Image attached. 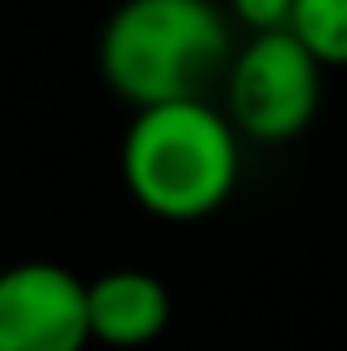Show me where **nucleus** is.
Returning <instances> with one entry per match:
<instances>
[{
    "label": "nucleus",
    "mask_w": 347,
    "mask_h": 351,
    "mask_svg": "<svg viewBox=\"0 0 347 351\" xmlns=\"http://www.w3.org/2000/svg\"><path fill=\"white\" fill-rule=\"evenodd\" d=\"M229 10L247 29V38H262V34H290L295 0H229Z\"/></svg>",
    "instance_id": "obj_7"
},
{
    "label": "nucleus",
    "mask_w": 347,
    "mask_h": 351,
    "mask_svg": "<svg viewBox=\"0 0 347 351\" xmlns=\"http://www.w3.org/2000/svg\"><path fill=\"white\" fill-rule=\"evenodd\" d=\"M119 171L133 204L162 223H195L238 190V133L210 100L138 110L124 128Z\"/></svg>",
    "instance_id": "obj_2"
},
{
    "label": "nucleus",
    "mask_w": 347,
    "mask_h": 351,
    "mask_svg": "<svg viewBox=\"0 0 347 351\" xmlns=\"http://www.w3.org/2000/svg\"><path fill=\"white\" fill-rule=\"evenodd\" d=\"M86 280L58 261L0 271V351H86Z\"/></svg>",
    "instance_id": "obj_4"
},
{
    "label": "nucleus",
    "mask_w": 347,
    "mask_h": 351,
    "mask_svg": "<svg viewBox=\"0 0 347 351\" xmlns=\"http://www.w3.org/2000/svg\"><path fill=\"white\" fill-rule=\"evenodd\" d=\"M229 62L233 29L214 0H119L100 29V81L133 114L205 100Z\"/></svg>",
    "instance_id": "obj_1"
},
{
    "label": "nucleus",
    "mask_w": 347,
    "mask_h": 351,
    "mask_svg": "<svg viewBox=\"0 0 347 351\" xmlns=\"http://www.w3.org/2000/svg\"><path fill=\"white\" fill-rule=\"evenodd\" d=\"M324 105V66L290 34L247 38L224 71V114L238 138L290 143Z\"/></svg>",
    "instance_id": "obj_3"
},
{
    "label": "nucleus",
    "mask_w": 347,
    "mask_h": 351,
    "mask_svg": "<svg viewBox=\"0 0 347 351\" xmlns=\"http://www.w3.org/2000/svg\"><path fill=\"white\" fill-rule=\"evenodd\" d=\"M86 318L91 342L115 351H138L157 342L172 323V290L138 266H119L86 280Z\"/></svg>",
    "instance_id": "obj_5"
},
{
    "label": "nucleus",
    "mask_w": 347,
    "mask_h": 351,
    "mask_svg": "<svg viewBox=\"0 0 347 351\" xmlns=\"http://www.w3.org/2000/svg\"><path fill=\"white\" fill-rule=\"evenodd\" d=\"M290 38L324 71L328 66H347V0H295Z\"/></svg>",
    "instance_id": "obj_6"
}]
</instances>
